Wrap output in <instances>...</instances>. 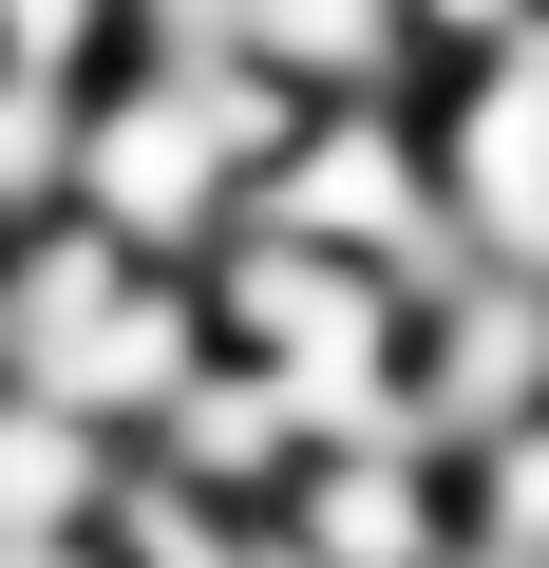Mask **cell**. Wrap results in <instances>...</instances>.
I'll return each mask as SVG.
<instances>
[{
  "label": "cell",
  "mask_w": 549,
  "mask_h": 568,
  "mask_svg": "<svg viewBox=\"0 0 549 568\" xmlns=\"http://www.w3.org/2000/svg\"><path fill=\"white\" fill-rule=\"evenodd\" d=\"M398 20H417V58H474V39H511V20H530V0H398Z\"/></svg>",
  "instance_id": "obj_12"
},
{
  "label": "cell",
  "mask_w": 549,
  "mask_h": 568,
  "mask_svg": "<svg viewBox=\"0 0 549 568\" xmlns=\"http://www.w3.org/2000/svg\"><path fill=\"white\" fill-rule=\"evenodd\" d=\"M455 549L549 568V398H530V417H492V436L455 455Z\"/></svg>",
  "instance_id": "obj_9"
},
{
  "label": "cell",
  "mask_w": 549,
  "mask_h": 568,
  "mask_svg": "<svg viewBox=\"0 0 549 568\" xmlns=\"http://www.w3.org/2000/svg\"><path fill=\"white\" fill-rule=\"evenodd\" d=\"M304 568H455V455L436 436H323L285 493H265Z\"/></svg>",
  "instance_id": "obj_5"
},
{
  "label": "cell",
  "mask_w": 549,
  "mask_h": 568,
  "mask_svg": "<svg viewBox=\"0 0 549 568\" xmlns=\"http://www.w3.org/2000/svg\"><path fill=\"white\" fill-rule=\"evenodd\" d=\"M58 209H77L95 246H133V265H209V246L246 227V171H227L209 95H190L171 58H114V77H77V171H58Z\"/></svg>",
  "instance_id": "obj_2"
},
{
  "label": "cell",
  "mask_w": 549,
  "mask_h": 568,
  "mask_svg": "<svg viewBox=\"0 0 549 568\" xmlns=\"http://www.w3.org/2000/svg\"><path fill=\"white\" fill-rule=\"evenodd\" d=\"M0 568H95V549H0Z\"/></svg>",
  "instance_id": "obj_13"
},
{
  "label": "cell",
  "mask_w": 549,
  "mask_h": 568,
  "mask_svg": "<svg viewBox=\"0 0 549 568\" xmlns=\"http://www.w3.org/2000/svg\"><path fill=\"white\" fill-rule=\"evenodd\" d=\"M0 58L20 77H114V0H0Z\"/></svg>",
  "instance_id": "obj_11"
},
{
  "label": "cell",
  "mask_w": 549,
  "mask_h": 568,
  "mask_svg": "<svg viewBox=\"0 0 549 568\" xmlns=\"http://www.w3.org/2000/svg\"><path fill=\"white\" fill-rule=\"evenodd\" d=\"M227 58H265L285 95H417V77H436L398 0H246V39H227Z\"/></svg>",
  "instance_id": "obj_8"
},
{
  "label": "cell",
  "mask_w": 549,
  "mask_h": 568,
  "mask_svg": "<svg viewBox=\"0 0 549 568\" xmlns=\"http://www.w3.org/2000/svg\"><path fill=\"white\" fill-rule=\"evenodd\" d=\"M58 171H77V77H20V58H0V227H39Z\"/></svg>",
  "instance_id": "obj_10"
},
{
  "label": "cell",
  "mask_w": 549,
  "mask_h": 568,
  "mask_svg": "<svg viewBox=\"0 0 549 568\" xmlns=\"http://www.w3.org/2000/svg\"><path fill=\"white\" fill-rule=\"evenodd\" d=\"M114 493H133V436H95V417L0 379V549H95Z\"/></svg>",
  "instance_id": "obj_7"
},
{
  "label": "cell",
  "mask_w": 549,
  "mask_h": 568,
  "mask_svg": "<svg viewBox=\"0 0 549 568\" xmlns=\"http://www.w3.org/2000/svg\"><path fill=\"white\" fill-rule=\"evenodd\" d=\"M209 342L285 398V436H417V284L342 265V246H285V227H227L209 265Z\"/></svg>",
  "instance_id": "obj_1"
},
{
  "label": "cell",
  "mask_w": 549,
  "mask_h": 568,
  "mask_svg": "<svg viewBox=\"0 0 549 568\" xmlns=\"http://www.w3.org/2000/svg\"><path fill=\"white\" fill-rule=\"evenodd\" d=\"M455 568H492V549H455Z\"/></svg>",
  "instance_id": "obj_14"
},
{
  "label": "cell",
  "mask_w": 549,
  "mask_h": 568,
  "mask_svg": "<svg viewBox=\"0 0 549 568\" xmlns=\"http://www.w3.org/2000/svg\"><path fill=\"white\" fill-rule=\"evenodd\" d=\"M417 133H436L455 265L549 284V0H530L511 39H474V58H436V77H417Z\"/></svg>",
  "instance_id": "obj_4"
},
{
  "label": "cell",
  "mask_w": 549,
  "mask_h": 568,
  "mask_svg": "<svg viewBox=\"0 0 549 568\" xmlns=\"http://www.w3.org/2000/svg\"><path fill=\"white\" fill-rule=\"evenodd\" d=\"M530 398H549V284H511V265H436V284H417V436L474 455V436L530 417Z\"/></svg>",
  "instance_id": "obj_6"
},
{
  "label": "cell",
  "mask_w": 549,
  "mask_h": 568,
  "mask_svg": "<svg viewBox=\"0 0 549 568\" xmlns=\"http://www.w3.org/2000/svg\"><path fill=\"white\" fill-rule=\"evenodd\" d=\"M246 227L342 246V265H379V284H436V265H455V209H436L417 95H304V133L246 171Z\"/></svg>",
  "instance_id": "obj_3"
}]
</instances>
